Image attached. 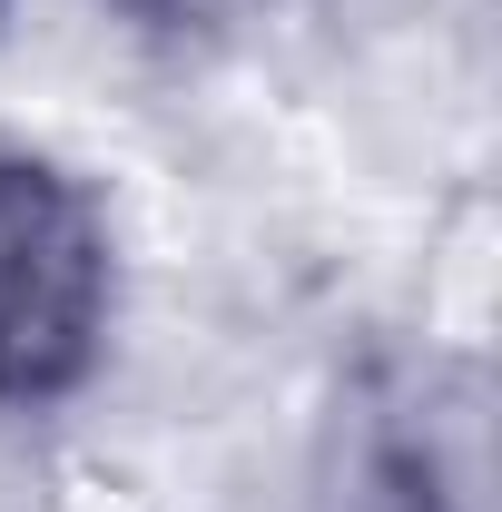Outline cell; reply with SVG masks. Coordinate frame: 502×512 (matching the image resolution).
<instances>
[{"instance_id": "obj_1", "label": "cell", "mask_w": 502, "mask_h": 512, "mask_svg": "<svg viewBox=\"0 0 502 512\" xmlns=\"http://www.w3.org/2000/svg\"><path fill=\"white\" fill-rule=\"evenodd\" d=\"M119 316V237L89 178L0 148V404H60L99 375Z\"/></svg>"}, {"instance_id": "obj_2", "label": "cell", "mask_w": 502, "mask_h": 512, "mask_svg": "<svg viewBox=\"0 0 502 512\" xmlns=\"http://www.w3.org/2000/svg\"><path fill=\"white\" fill-rule=\"evenodd\" d=\"M128 20H148V30H217V20H237L247 0H119Z\"/></svg>"}]
</instances>
